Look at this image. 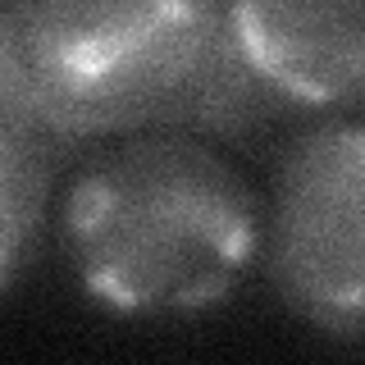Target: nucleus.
I'll return each mask as SVG.
<instances>
[{"instance_id":"nucleus-4","label":"nucleus","mask_w":365,"mask_h":365,"mask_svg":"<svg viewBox=\"0 0 365 365\" xmlns=\"http://www.w3.org/2000/svg\"><path fill=\"white\" fill-rule=\"evenodd\" d=\"M224 28L288 110H356L365 0H224Z\"/></svg>"},{"instance_id":"nucleus-5","label":"nucleus","mask_w":365,"mask_h":365,"mask_svg":"<svg viewBox=\"0 0 365 365\" xmlns=\"http://www.w3.org/2000/svg\"><path fill=\"white\" fill-rule=\"evenodd\" d=\"M51 146L0 123V297L19 283L37 251L46 205H51Z\"/></svg>"},{"instance_id":"nucleus-1","label":"nucleus","mask_w":365,"mask_h":365,"mask_svg":"<svg viewBox=\"0 0 365 365\" xmlns=\"http://www.w3.org/2000/svg\"><path fill=\"white\" fill-rule=\"evenodd\" d=\"M78 288L123 319H187L237 292L260 251V205L233 160L192 133H123L60 205Z\"/></svg>"},{"instance_id":"nucleus-6","label":"nucleus","mask_w":365,"mask_h":365,"mask_svg":"<svg viewBox=\"0 0 365 365\" xmlns=\"http://www.w3.org/2000/svg\"><path fill=\"white\" fill-rule=\"evenodd\" d=\"M0 123H9V128H19V133L46 142L55 155H60L64 146H73L60 133L55 114L46 110L41 91H37V83H32L28 64H23V55H19V46H14V32H9L5 14H0Z\"/></svg>"},{"instance_id":"nucleus-3","label":"nucleus","mask_w":365,"mask_h":365,"mask_svg":"<svg viewBox=\"0 0 365 365\" xmlns=\"http://www.w3.org/2000/svg\"><path fill=\"white\" fill-rule=\"evenodd\" d=\"M365 128L356 114L297 133L260 224L283 306L334 342H361L365 302Z\"/></svg>"},{"instance_id":"nucleus-2","label":"nucleus","mask_w":365,"mask_h":365,"mask_svg":"<svg viewBox=\"0 0 365 365\" xmlns=\"http://www.w3.org/2000/svg\"><path fill=\"white\" fill-rule=\"evenodd\" d=\"M0 14L68 142L178 133L228 46L224 0H5Z\"/></svg>"}]
</instances>
